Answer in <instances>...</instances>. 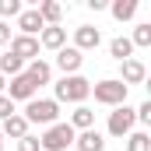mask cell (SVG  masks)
I'll list each match as a JSON object with an SVG mask.
<instances>
[{
	"label": "cell",
	"mask_w": 151,
	"mask_h": 151,
	"mask_svg": "<svg viewBox=\"0 0 151 151\" xmlns=\"http://www.w3.org/2000/svg\"><path fill=\"white\" fill-rule=\"evenodd\" d=\"M35 11L42 18V25H60V18H63V4L60 0H42Z\"/></svg>",
	"instance_id": "16"
},
{
	"label": "cell",
	"mask_w": 151,
	"mask_h": 151,
	"mask_svg": "<svg viewBox=\"0 0 151 151\" xmlns=\"http://www.w3.org/2000/svg\"><path fill=\"white\" fill-rule=\"evenodd\" d=\"M91 91H95V102H102V106H127V84L119 81V77H106V81H99V84H91Z\"/></svg>",
	"instance_id": "4"
},
{
	"label": "cell",
	"mask_w": 151,
	"mask_h": 151,
	"mask_svg": "<svg viewBox=\"0 0 151 151\" xmlns=\"http://www.w3.org/2000/svg\"><path fill=\"white\" fill-rule=\"evenodd\" d=\"M11 53L25 63V60H39V39L32 35H14L11 39Z\"/></svg>",
	"instance_id": "8"
},
{
	"label": "cell",
	"mask_w": 151,
	"mask_h": 151,
	"mask_svg": "<svg viewBox=\"0 0 151 151\" xmlns=\"http://www.w3.org/2000/svg\"><path fill=\"white\" fill-rule=\"evenodd\" d=\"M25 119H28V127L39 123V127H53L56 123V116H60V102H53V99H32L28 106H25Z\"/></svg>",
	"instance_id": "2"
},
{
	"label": "cell",
	"mask_w": 151,
	"mask_h": 151,
	"mask_svg": "<svg viewBox=\"0 0 151 151\" xmlns=\"http://www.w3.org/2000/svg\"><path fill=\"white\" fill-rule=\"evenodd\" d=\"M39 46H46V49H63L67 46V28H60V25H46L42 32H39Z\"/></svg>",
	"instance_id": "10"
},
{
	"label": "cell",
	"mask_w": 151,
	"mask_h": 151,
	"mask_svg": "<svg viewBox=\"0 0 151 151\" xmlns=\"http://www.w3.org/2000/svg\"><path fill=\"white\" fill-rule=\"evenodd\" d=\"M25 77H28L35 88H42V84H49V77H53V67H49L46 60H32V63L25 67Z\"/></svg>",
	"instance_id": "14"
},
{
	"label": "cell",
	"mask_w": 151,
	"mask_h": 151,
	"mask_svg": "<svg viewBox=\"0 0 151 151\" xmlns=\"http://www.w3.org/2000/svg\"><path fill=\"white\" fill-rule=\"evenodd\" d=\"M18 28H21V35H32V39H35L39 32L46 28V25H42V18H39V11L32 7V11H21V14H18Z\"/></svg>",
	"instance_id": "15"
},
{
	"label": "cell",
	"mask_w": 151,
	"mask_h": 151,
	"mask_svg": "<svg viewBox=\"0 0 151 151\" xmlns=\"http://www.w3.org/2000/svg\"><path fill=\"white\" fill-rule=\"evenodd\" d=\"M134 123H137V119H134V109H130V106H116L113 113H109V134H113V137H127V134L134 130Z\"/></svg>",
	"instance_id": "5"
},
{
	"label": "cell",
	"mask_w": 151,
	"mask_h": 151,
	"mask_svg": "<svg viewBox=\"0 0 151 151\" xmlns=\"http://www.w3.org/2000/svg\"><path fill=\"white\" fill-rule=\"evenodd\" d=\"M74 130H70V123H53V127H46V134L39 137V148L42 151H67L74 144Z\"/></svg>",
	"instance_id": "3"
},
{
	"label": "cell",
	"mask_w": 151,
	"mask_h": 151,
	"mask_svg": "<svg viewBox=\"0 0 151 151\" xmlns=\"http://www.w3.org/2000/svg\"><path fill=\"white\" fill-rule=\"evenodd\" d=\"M4 88H7V77H0V95H4Z\"/></svg>",
	"instance_id": "27"
},
{
	"label": "cell",
	"mask_w": 151,
	"mask_h": 151,
	"mask_svg": "<svg viewBox=\"0 0 151 151\" xmlns=\"http://www.w3.org/2000/svg\"><path fill=\"white\" fill-rule=\"evenodd\" d=\"M91 127H95V113H91V109H88V106H77L74 113H70V130H91Z\"/></svg>",
	"instance_id": "17"
},
{
	"label": "cell",
	"mask_w": 151,
	"mask_h": 151,
	"mask_svg": "<svg viewBox=\"0 0 151 151\" xmlns=\"http://www.w3.org/2000/svg\"><path fill=\"white\" fill-rule=\"evenodd\" d=\"M74 144H77V151H106V137L91 127V130H81V134H77Z\"/></svg>",
	"instance_id": "12"
},
{
	"label": "cell",
	"mask_w": 151,
	"mask_h": 151,
	"mask_svg": "<svg viewBox=\"0 0 151 151\" xmlns=\"http://www.w3.org/2000/svg\"><path fill=\"white\" fill-rule=\"evenodd\" d=\"M0 151H4V137H0Z\"/></svg>",
	"instance_id": "28"
},
{
	"label": "cell",
	"mask_w": 151,
	"mask_h": 151,
	"mask_svg": "<svg viewBox=\"0 0 151 151\" xmlns=\"http://www.w3.org/2000/svg\"><path fill=\"white\" fill-rule=\"evenodd\" d=\"M18 151H42V148H39V137H32V134H25V137L18 141Z\"/></svg>",
	"instance_id": "24"
},
{
	"label": "cell",
	"mask_w": 151,
	"mask_h": 151,
	"mask_svg": "<svg viewBox=\"0 0 151 151\" xmlns=\"http://www.w3.org/2000/svg\"><path fill=\"white\" fill-rule=\"evenodd\" d=\"M81 63H84V53H77L74 46H63L60 53H56V67L63 70V77H70L81 70Z\"/></svg>",
	"instance_id": "7"
},
{
	"label": "cell",
	"mask_w": 151,
	"mask_h": 151,
	"mask_svg": "<svg viewBox=\"0 0 151 151\" xmlns=\"http://www.w3.org/2000/svg\"><path fill=\"white\" fill-rule=\"evenodd\" d=\"M7 116H14V102L7 95H0V119H7Z\"/></svg>",
	"instance_id": "25"
},
{
	"label": "cell",
	"mask_w": 151,
	"mask_h": 151,
	"mask_svg": "<svg viewBox=\"0 0 151 151\" xmlns=\"http://www.w3.org/2000/svg\"><path fill=\"white\" fill-rule=\"evenodd\" d=\"M91 95V81H84L81 74H70V77H63V81H56V99L53 102H84Z\"/></svg>",
	"instance_id": "1"
},
{
	"label": "cell",
	"mask_w": 151,
	"mask_h": 151,
	"mask_svg": "<svg viewBox=\"0 0 151 151\" xmlns=\"http://www.w3.org/2000/svg\"><path fill=\"white\" fill-rule=\"evenodd\" d=\"M99 42H102V32H99L95 25H81V28H74V49H77V53H84V49H99Z\"/></svg>",
	"instance_id": "9"
},
{
	"label": "cell",
	"mask_w": 151,
	"mask_h": 151,
	"mask_svg": "<svg viewBox=\"0 0 151 151\" xmlns=\"http://www.w3.org/2000/svg\"><path fill=\"white\" fill-rule=\"evenodd\" d=\"M127 151H151V137L144 134V130L127 134Z\"/></svg>",
	"instance_id": "21"
},
{
	"label": "cell",
	"mask_w": 151,
	"mask_h": 151,
	"mask_svg": "<svg viewBox=\"0 0 151 151\" xmlns=\"http://www.w3.org/2000/svg\"><path fill=\"white\" fill-rule=\"evenodd\" d=\"M35 91H39V88H35L25 74L11 77V81H7V88H4V95H7L11 102H32V99H35Z\"/></svg>",
	"instance_id": "6"
},
{
	"label": "cell",
	"mask_w": 151,
	"mask_h": 151,
	"mask_svg": "<svg viewBox=\"0 0 151 151\" xmlns=\"http://www.w3.org/2000/svg\"><path fill=\"white\" fill-rule=\"evenodd\" d=\"M109 53H113L116 60H119V63H123V60H130V53H134V46H130V39H113V42H109Z\"/></svg>",
	"instance_id": "20"
},
{
	"label": "cell",
	"mask_w": 151,
	"mask_h": 151,
	"mask_svg": "<svg viewBox=\"0 0 151 151\" xmlns=\"http://www.w3.org/2000/svg\"><path fill=\"white\" fill-rule=\"evenodd\" d=\"M4 42H11V28H7V21H0V46Z\"/></svg>",
	"instance_id": "26"
},
{
	"label": "cell",
	"mask_w": 151,
	"mask_h": 151,
	"mask_svg": "<svg viewBox=\"0 0 151 151\" xmlns=\"http://www.w3.org/2000/svg\"><path fill=\"white\" fill-rule=\"evenodd\" d=\"M119 67H123V77H119V81H123L127 88H130V84H141V81L148 77V67H144L141 60H134V56H130V60H123Z\"/></svg>",
	"instance_id": "11"
},
{
	"label": "cell",
	"mask_w": 151,
	"mask_h": 151,
	"mask_svg": "<svg viewBox=\"0 0 151 151\" xmlns=\"http://www.w3.org/2000/svg\"><path fill=\"white\" fill-rule=\"evenodd\" d=\"M18 74H25V63L7 49V53L0 56V77H18Z\"/></svg>",
	"instance_id": "18"
},
{
	"label": "cell",
	"mask_w": 151,
	"mask_h": 151,
	"mask_svg": "<svg viewBox=\"0 0 151 151\" xmlns=\"http://www.w3.org/2000/svg\"><path fill=\"white\" fill-rule=\"evenodd\" d=\"M28 134V119L21 113H14V116H7L4 119V127H0V137H14V141H21Z\"/></svg>",
	"instance_id": "13"
},
{
	"label": "cell",
	"mask_w": 151,
	"mask_h": 151,
	"mask_svg": "<svg viewBox=\"0 0 151 151\" xmlns=\"http://www.w3.org/2000/svg\"><path fill=\"white\" fill-rule=\"evenodd\" d=\"M109 11H113V18H116V21H130V18L137 14V0H116Z\"/></svg>",
	"instance_id": "19"
},
{
	"label": "cell",
	"mask_w": 151,
	"mask_h": 151,
	"mask_svg": "<svg viewBox=\"0 0 151 151\" xmlns=\"http://www.w3.org/2000/svg\"><path fill=\"white\" fill-rule=\"evenodd\" d=\"M130 46H141V49H144V46H151V25H148V21L134 28V39H130Z\"/></svg>",
	"instance_id": "22"
},
{
	"label": "cell",
	"mask_w": 151,
	"mask_h": 151,
	"mask_svg": "<svg viewBox=\"0 0 151 151\" xmlns=\"http://www.w3.org/2000/svg\"><path fill=\"white\" fill-rule=\"evenodd\" d=\"M21 14V0H0V18H18Z\"/></svg>",
	"instance_id": "23"
}]
</instances>
